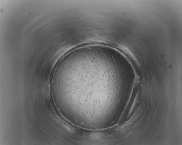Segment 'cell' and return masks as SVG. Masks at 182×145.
<instances>
[{"label":"cell","mask_w":182,"mask_h":145,"mask_svg":"<svg viewBox=\"0 0 182 145\" xmlns=\"http://www.w3.org/2000/svg\"><path fill=\"white\" fill-rule=\"evenodd\" d=\"M112 62L92 51L62 58L53 73L52 92L55 103L70 116L100 115L105 111L107 79Z\"/></svg>","instance_id":"6da1fadb"}]
</instances>
